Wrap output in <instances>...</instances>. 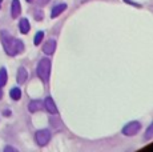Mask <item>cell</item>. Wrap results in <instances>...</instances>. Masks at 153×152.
<instances>
[{
  "label": "cell",
  "instance_id": "1",
  "mask_svg": "<svg viewBox=\"0 0 153 152\" xmlns=\"http://www.w3.org/2000/svg\"><path fill=\"white\" fill-rule=\"evenodd\" d=\"M1 44L4 48L5 54L10 55V56H16L17 54L23 52L24 49V44H23L22 40L15 39L12 37L7 31H1Z\"/></svg>",
  "mask_w": 153,
  "mask_h": 152
},
{
  "label": "cell",
  "instance_id": "2",
  "mask_svg": "<svg viewBox=\"0 0 153 152\" xmlns=\"http://www.w3.org/2000/svg\"><path fill=\"white\" fill-rule=\"evenodd\" d=\"M49 74H51V60L44 57L39 61V66H37V76L42 79V81L47 83L49 79Z\"/></svg>",
  "mask_w": 153,
  "mask_h": 152
},
{
  "label": "cell",
  "instance_id": "3",
  "mask_svg": "<svg viewBox=\"0 0 153 152\" xmlns=\"http://www.w3.org/2000/svg\"><path fill=\"white\" fill-rule=\"evenodd\" d=\"M35 140H36V143L40 147H44V145H47L49 143V140H51V132H49L48 130L37 131L36 135H35Z\"/></svg>",
  "mask_w": 153,
  "mask_h": 152
},
{
  "label": "cell",
  "instance_id": "4",
  "mask_svg": "<svg viewBox=\"0 0 153 152\" xmlns=\"http://www.w3.org/2000/svg\"><path fill=\"white\" fill-rule=\"evenodd\" d=\"M141 130V124L139 121H131L123 128V133L125 136H133Z\"/></svg>",
  "mask_w": 153,
  "mask_h": 152
},
{
  "label": "cell",
  "instance_id": "5",
  "mask_svg": "<svg viewBox=\"0 0 153 152\" xmlns=\"http://www.w3.org/2000/svg\"><path fill=\"white\" fill-rule=\"evenodd\" d=\"M44 107H45V110L48 111L49 113H57V107H56V104H55V101H53V99L51 98V96H48V98H45V100H44V104H43Z\"/></svg>",
  "mask_w": 153,
  "mask_h": 152
},
{
  "label": "cell",
  "instance_id": "6",
  "mask_svg": "<svg viewBox=\"0 0 153 152\" xmlns=\"http://www.w3.org/2000/svg\"><path fill=\"white\" fill-rule=\"evenodd\" d=\"M11 13H12L13 19H16V17L20 16V13H22V7H20V1H19V0H12V5H11Z\"/></svg>",
  "mask_w": 153,
  "mask_h": 152
},
{
  "label": "cell",
  "instance_id": "7",
  "mask_svg": "<svg viewBox=\"0 0 153 152\" xmlns=\"http://www.w3.org/2000/svg\"><path fill=\"white\" fill-rule=\"evenodd\" d=\"M55 49H56V42L53 39H51V40H48V42L44 44L43 47V52L44 54H47V55H52L55 52Z\"/></svg>",
  "mask_w": 153,
  "mask_h": 152
},
{
  "label": "cell",
  "instance_id": "8",
  "mask_svg": "<svg viewBox=\"0 0 153 152\" xmlns=\"http://www.w3.org/2000/svg\"><path fill=\"white\" fill-rule=\"evenodd\" d=\"M16 80H17V83L19 84H23V83H25V80H27V77H28V72H27V69L24 68V67H20L19 69H17V76H16Z\"/></svg>",
  "mask_w": 153,
  "mask_h": 152
},
{
  "label": "cell",
  "instance_id": "9",
  "mask_svg": "<svg viewBox=\"0 0 153 152\" xmlns=\"http://www.w3.org/2000/svg\"><path fill=\"white\" fill-rule=\"evenodd\" d=\"M65 10H67V4H65V3H61V4H57L56 7H53V10H52L51 17H52V19H55V17H57L61 12H64Z\"/></svg>",
  "mask_w": 153,
  "mask_h": 152
},
{
  "label": "cell",
  "instance_id": "10",
  "mask_svg": "<svg viewBox=\"0 0 153 152\" xmlns=\"http://www.w3.org/2000/svg\"><path fill=\"white\" fill-rule=\"evenodd\" d=\"M28 110H29V112H36V111H40V110H43V103L40 100H33V101H31V103L28 104Z\"/></svg>",
  "mask_w": 153,
  "mask_h": 152
},
{
  "label": "cell",
  "instance_id": "11",
  "mask_svg": "<svg viewBox=\"0 0 153 152\" xmlns=\"http://www.w3.org/2000/svg\"><path fill=\"white\" fill-rule=\"evenodd\" d=\"M19 28H20V32L22 34H28L29 30H31V25H29V22L27 19H22L19 23Z\"/></svg>",
  "mask_w": 153,
  "mask_h": 152
},
{
  "label": "cell",
  "instance_id": "12",
  "mask_svg": "<svg viewBox=\"0 0 153 152\" xmlns=\"http://www.w3.org/2000/svg\"><path fill=\"white\" fill-rule=\"evenodd\" d=\"M8 74H7V69L5 68H0V86L4 87L7 84V80H8Z\"/></svg>",
  "mask_w": 153,
  "mask_h": 152
},
{
  "label": "cell",
  "instance_id": "13",
  "mask_svg": "<svg viewBox=\"0 0 153 152\" xmlns=\"http://www.w3.org/2000/svg\"><path fill=\"white\" fill-rule=\"evenodd\" d=\"M10 96L13 100H20V98H22V91H20L19 88H12L10 91Z\"/></svg>",
  "mask_w": 153,
  "mask_h": 152
},
{
  "label": "cell",
  "instance_id": "14",
  "mask_svg": "<svg viewBox=\"0 0 153 152\" xmlns=\"http://www.w3.org/2000/svg\"><path fill=\"white\" fill-rule=\"evenodd\" d=\"M43 37H44V32H43V31H39V32H37V34H36V36H35V39H33L35 45H39L40 43H42Z\"/></svg>",
  "mask_w": 153,
  "mask_h": 152
},
{
  "label": "cell",
  "instance_id": "15",
  "mask_svg": "<svg viewBox=\"0 0 153 152\" xmlns=\"http://www.w3.org/2000/svg\"><path fill=\"white\" fill-rule=\"evenodd\" d=\"M152 136H153V125H149L148 130H146V133H145V139L149 140V139H152Z\"/></svg>",
  "mask_w": 153,
  "mask_h": 152
},
{
  "label": "cell",
  "instance_id": "16",
  "mask_svg": "<svg viewBox=\"0 0 153 152\" xmlns=\"http://www.w3.org/2000/svg\"><path fill=\"white\" fill-rule=\"evenodd\" d=\"M35 19H36V20H42L43 19V12H42V11L35 12Z\"/></svg>",
  "mask_w": 153,
  "mask_h": 152
},
{
  "label": "cell",
  "instance_id": "17",
  "mask_svg": "<svg viewBox=\"0 0 153 152\" xmlns=\"http://www.w3.org/2000/svg\"><path fill=\"white\" fill-rule=\"evenodd\" d=\"M33 1H36V4H39V5H44V4H47L49 0H33Z\"/></svg>",
  "mask_w": 153,
  "mask_h": 152
},
{
  "label": "cell",
  "instance_id": "18",
  "mask_svg": "<svg viewBox=\"0 0 153 152\" xmlns=\"http://www.w3.org/2000/svg\"><path fill=\"white\" fill-rule=\"evenodd\" d=\"M4 151L7 152V151H13V152H17V150L16 148H13V147H10V145H8V147H4Z\"/></svg>",
  "mask_w": 153,
  "mask_h": 152
},
{
  "label": "cell",
  "instance_id": "19",
  "mask_svg": "<svg viewBox=\"0 0 153 152\" xmlns=\"http://www.w3.org/2000/svg\"><path fill=\"white\" fill-rule=\"evenodd\" d=\"M3 98V89H1V86H0V99Z\"/></svg>",
  "mask_w": 153,
  "mask_h": 152
},
{
  "label": "cell",
  "instance_id": "20",
  "mask_svg": "<svg viewBox=\"0 0 153 152\" xmlns=\"http://www.w3.org/2000/svg\"><path fill=\"white\" fill-rule=\"evenodd\" d=\"M27 1H28V3H33V0H27Z\"/></svg>",
  "mask_w": 153,
  "mask_h": 152
},
{
  "label": "cell",
  "instance_id": "21",
  "mask_svg": "<svg viewBox=\"0 0 153 152\" xmlns=\"http://www.w3.org/2000/svg\"><path fill=\"white\" fill-rule=\"evenodd\" d=\"M0 5H1V0H0Z\"/></svg>",
  "mask_w": 153,
  "mask_h": 152
}]
</instances>
